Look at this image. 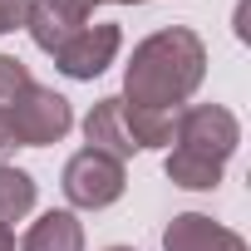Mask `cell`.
Wrapping results in <instances>:
<instances>
[{
	"instance_id": "10",
	"label": "cell",
	"mask_w": 251,
	"mask_h": 251,
	"mask_svg": "<svg viewBox=\"0 0 251 251\" xmlns=\"http://www.w3.org/2000/svg\"><path fill=\"white\" fill-rule=\"evenodd\" d=\"M35 212V177L15 163H0V226L25 222Z\"/></svg>"
},
{
	"instance_id": "2",
	"label": "cell",
	"mask_w": 251,
	"mask_h": 251,
	"mask_svg": "<svg viewBox=\"0 0 251 251\" xmlns=\"http://www.w3.org/2000/svg\"><path fill=\"white\" fill-rule=\"evenodd\" d=\"M236 143H241V123L222 103H192V108L173 113V153H187V158L226 168Z\"/></svg>"
},
{
	"instance_id": "7",
	"label": "cell",
	"mask_w": 251,
	"mask_h": 251,
	"mask_svg": "<svg viewBox=\"0 0 251 251\" xmlns=\"http://www.w3.org/2000/svg\"><path fill=\"white\" fill-rule=\"evenodd\" d=\"M163 251H251L241 231L212 222L207 212H177L163 226Z\"/></svg>"
},
{
	"instance_id": "11",
	"label": "cell",
	"mask_w": 251,
	"mask_h": 251,
	"mask_svg": "<svg viewBox=\"0 0 251 251\" xmlns=\"http://www.w3.org/2000/svg\"><path fill=\"white\" fill-rule=\"evenodd\" d=\"M123 103H128V99H123ZM128 123H133L138 148H173V113H168V108L128 103Z\"/></svg>"
},
{
	"instance_id": "6",
	"label": "cell",
	"mask_w": 251,
	"mask_h": 251,
	"mask_svg": "<svg viewBox=\"0 0 251 251\" xmlns=\"http://www.w3.org/2000/svg\"><path fill=\"white\" fill-rule=\"evenodd\" d=\"M118 45H123L118 25H84L64 50H54V64L64 79H99L118 59Z\"/></svg>"
},
{
	"instance_id": "9",
	"label": "cell",
	"mask_w": 251,
	"mask_h": 251,
	"mask_svg": "<svg viewBox=\"0 0 251 251\" xmlns=\"http://www.w3.org/2000/svg\"><path fill=\"white\" fill-rule=\"evenodd\" d=\"M20 251H84V222L74 217V212H45L30 231H25V241H20Z\"/></svg>"
},
{
	"instance_id": "13",
	"label": "cell",
	"mask_w": 251,
	"mask_h": 251,
	"mask_svg": "<svg viewBox=\"0 0 251 251\" xmlns=\"http://www.w3.org/2000/svg\"><path fill=\"white\" fill-rule=\"evenodd\" d=\"M35 79H30V69H25V59H15V54H0V113H5L25 89H30Z\"/></svg>"
},
{
	"instance_id": "1",
	"label": "cell",
	"mask_w": 251,
	"mask_h": 251,
	"mask_svg": "<svg viewBox=\"0 0 251 251\" xmlns=\"http://www.w3.org/2000/svg\"><path fill=\"white\" fill-rule=\"evenodd\" d=\"M207 79V45L197 30L187 25H168L148 40L133 45V59L123 69V94L128 103L143 108H168L177 113V103H187Z\"/></svg>"
},
{
	"instance_id": "4",
	"label": "cell",
	"mask_w": 251,
	"mask_h": 251,
	"mask_svg": "<svg viewBox=\"0 0 251 251\" xmlns=\"http://www.w3.org/2000/svg\"><path fill=\"white\" fill-rule=\"evenodd\" d=\"M69 207L79 212H103L123 197V187H128V173H123L118 158L99 153V148H79L69 163H64V177H59Z\"/></svg>"
},
{
	"instance_id": "8",
	"label": "cell",
	"mask_w": 251,
	"mask_h": 251,
	"mask_svg": "<svg viewBox=\"0 0 251 251\" xmlns=\"http://www.w3.org/2000/svg\"><path fill=\"white\" fill-rule=\"evenodd\" d=\"M84 138H89V148H99V153H108V158H118V163L133 158V153H143L138 138H133V123H128V103H123L118 94H108V99H99V103L89 108Z\"/></svg>"
},
{
	"instance_id": "18",
	"label": "cell",
	"mask_w": 251,
	"mask_h": 251,
	"mask_svg": "<svg viewBox=\"0 0 251 251\" xmlns=\"http://www.w3.org/2000/svg\"><path fill=\"white\" fill-rule=\"evenodd\" d=\"M103 251H133V246H103Z\"/></svg>"
},
{
	"instance_id": "14",
	"label": "cell",
	"mask_w": 251,
	"mask_h": 251,
	"mask_svg": "<svg viewBox=\"0 0 251 251\" xmlns=\"http://www.w3.org/2000/svg\"><path fill=\"white\" fill-rule=\"evenodd\" d=\"M25 5L30 0H0V35H10L25 25Z\"/></svg>"
},
{
	"instance_id": "15",
	"label": "cell",
	"mask_w": 251,
	"mask_h": 251,
	"mask_svg": "<svg viewBox=\"0 0 251 251\" xmlns=\"http://www.w3.org/2000/svg\"><path fill=\"white\" fill-rule=\"evenodd\" d=\"M0 251H15V231L10 226H0Z\"/></svg>"
},
{
	"instance_id": "5",
	"label": "cell",
	"mask_w": 251,
	"mask_h": 251,
	"mask_svg": "<svg viewBox=\"0 0 251 251\" xmlns=\"http://www.w3.org/2000/svg\"><path fill=\"white\" fill-rule=\"evenodd\" d=\"M94 5L99 0H30L25 5V30L45 54H54L94 20Z\"/></svg>"
},
{
	"instance_id": "17",
	"label": "cell",
	"mask_w": 251,
	"mask_h": 251,
	"mask_svg": "<svg viewBox=\"0 0 251 251\" xmlns=\"http://www.w3.org/2000/svg\"><path fill=\"white\" fill-rule=\"evenodd\" d=\"M113 5H143V0H113Z\"/></svg>"
},
{
	"instance_id": "12",
	"label": "cell",
	"mask_w": 251,
	"mask_h": 251,
	"mask_svg": "<svg viewBox=\"0 0 251 251\" xmlns=\"http://www.w3.org/2000/svg\"><path fill=\"white\" fill-rule=\"evenodd\" d=\"M222 173L226 168H217V163H202V158H187V153H168V177L177 187H187V192H212L222 182Z\"/></svg>"
},
{
	"instance_id": "3",
	"label": "cell",
	"mask_w": 251,
	"mask_h": 251,
	"mask_svg": "<svg viewBox=\"0 0 251 251\" xmlns=\"http://www.w3.org/2000/svg\"><path fill=\"white\" fill-rule=\"evenodd\" d=\"M5 128H10V143L20 148H45V143H59L69 128H74V108L64 94L45 89V84H30L10 108H5Z\"/></svg>"
},
{
	"instance_id": "16",
	"label": "cell",
	"mask_w": 251,
	"mask_h": 251,
	"mask_svg": "<svg viewBox=\"0 0 251 251\" xmlns=\"http://www.w3.org/2000/svg\"><path fill=\"white\" fill-rule=\"evenodd\" d=\"M10 148V128H5V113H0V153Z\"/></svg>"
}]
</instances>
